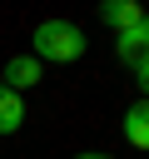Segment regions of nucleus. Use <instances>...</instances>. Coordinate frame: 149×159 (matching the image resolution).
Masks as SVG:
<instances>
[{"label":"nucleus","mask_w":149,"mask_h":159,"mask_svg":"<svg viewBox=\"0 0 149 159\" xmlns=\"http://www.w3.org/2000/svg\"><path fill=\"white\" fill-rule=\"evenodd\" d=\"M0 80H5V89H15V94H25V89H35V84L45 80V65H40L35 55H15V60H5V70H0Z\"/></svg>","instance_id":"f03ea898"},{"label":"nucleus","mask_w":149,"mask_h":159,"mask_svg":"<svg viewBox=\"0 0 149 159\" xmlns=\"http://www.w3.org/2000/svg\"><path fill=\"white\" fill-rule=\"evenodd\" d=\"M30 50H35V60H40V65H45V60L70 65V60H79V55H84V30H79V25H70V20H40V25H35V35H30Z\"/></svg>","instance_id":"f257e3e1"},{"label":"nucleus","mask_w":149,"mask_h":159,"mask_svg":"<svg viewBox=\"0 0 149 159\" xmlns=\"http://www.w3.org/2000/svg\"><path fill=\"white\" fill-rule=\"evenodd\" d=\"M79 159H109V154H79Z\"/></svg>","instance_id":"6e6552de"},{"label":"nucleus","mask_w":149,"mask_h":159,"mask_svg":"<svg viewBox=\"0 0 149 159\" xmlns=\"http://www.w3.org/2000/svg\"><path fill=\"white\" fill-rule=\"evenodd\" d=\"M144 15H149V10H144L139 0H109V5H99V20H104V25H114L119 35H124V30H134V25H144Z\"/></svg>","instance_id":"7ed1b4c3"},{"label":"nucleus","mask_w":149,"mask_h":159,"mask_svg":"<svg viewBox=\"0 0 149 159\" xmlns=\"http://www.w3.org/2000/svg\"><path fill=\"white\" fill-rule=\"evenodd\" d=\"M124 139L149 154V99H134V104L124 109Z\"/></svg>","instance_id":"20e7f679"},{"label":"nucleus","mask_w":149,"mask_h":159,"mask_svg":"<svg viewBox=\"0 0 149 159\" xmlns=\"http://www.w3.org/2000/svg\"><path fill=\"white\" fill-rule=\"evenodd\" d=\"M144 30H149V15H144Z\"/></svg>","instance_id":"1a4fd4ad"},{"label":"nucleus","mask_w":149,"mask_h":159,"mask_svg":"<svg viewBox=\"0 0 149 159\" xmlns=\"http://www.w3.org/2000/svg\"><path fill=\"white\" fill-rule=\"evenodd\" d=\"M134 84H139V99H149V55L134 65Z\"/></svg>","instance_id":"0eeeda50"},{"label":"nucleus","mask_w":149,"mask_h":159,"mask_svg":"<svg viewBox=\"0 0 149 159\" xmlns=\"http://www.w3.org/2000/svg\"><path fill=\"white\" fill-rule=\"evenodd\" d=\"M149 55V30L144 25H134V30H124L119 35V60H129V65H139Z\"/></svg>","instance_id":"423d86ee"},{"label":"nucleus","mask_w":149,"mask_h":159,"mask_svg":"<svg viewBox=\"0 0 149 159\" xmlns=\"http://www.w3.org/2000/svg\"><path fill=\"white\" fill-rule=\"evenodd\" d=\"M20 124H25V99L0 84V134H15Z\"/></svg>","instance_id":"39448f33"}]
</instances>
